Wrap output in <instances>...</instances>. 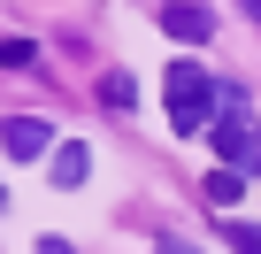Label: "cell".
<instances>
[{
  "label": "cell",
  "mask_w": 261,
  "mask_h": 254,
  "mask_svg": "<svg viewBox=\"0 0 261 254\" xmlns=\"http://www.w3.org/2000/svg\"><path fill=\"white\" fill-rule=\"evenodd\" d=\"M154 254H192V246L185 239H154Z\"/></svg>",
  "instance_id": "11"
},
{
  "label": "cell",
  "mask_w": 261,
  "mask_h": 254,
  "mask_svg": "<svg viewBox=\"0 0 261 254\" xmlns=\"http://www.w3.org/2000/svg\"><path fill=\"white\" fill-rule=\"evenodd\" d=\"M207 147H215V162H223V170L253 162V116H246V85H230V77H223V116L207 123Z\"/></svg>",
  "instance_id": "2"
},
{
  "label": "cell",
  "mask_w": 261,
  "mask_h": 254,
  "mask_svg": "<svg viewBox=\"0 0 261 254\" xmlns=\"http://www.w3.org/2000/svg\"><path fill=\"white\" fill-rule=\"evenodd\" d=\"M162 100H169V123H177V131H200V123L223 116V77H207L200 62H169L162 70Z\"/></svg>",
  "instance_id": "1"
},
{
  "label": "cell",
  "mask_w": 261,
  "mask_h": 254,
  "mask_svg": "<svg viewBox=\"0 0 261 254\" xmlns=\"http://www.w3.org/2000/svg\"><path fill=\"white\" fill-rule=\"evenodd\" d=\"M0 147H8V162H39V154L62 147V139H54L46 116H8V123H0Z\"/></svg>",
  "instance_id": "3"
},
{
  "label": "cell",
  "mask_w": 261,
  "mask_h": 254,
  "mask_svg": "<svg viewBox=\"0 0 261 254\" xmlns=\"http://www.w3.org/2000/svg\"><path fill=\"white\" fill-rule=\"evenodd\" d=\"M23 62H39L31 39H0V70H23Z\"/></svg>",
  "instance_id": "9"
},
{
  "label": "cell",
  "mask_w": 261,
  "mask_h": 254,
  "mask_svg": "<svg viewBox=\"0 0 261 254\" xmlns=\"http://www.w3.org/2000/svg\"><path fill=\"white\" fill-rule=\"evenodd\" d=\"M246 16H261V0H246Z\"/></svg>",
  "instance_id": "12"
},
{
  "label": "cell",
  "mask_w": 261,
  "mask_h": 254,
  "mask_svg": "<svg viewBox=\"0 0 261 254\" xmlns=\"http://www.w3.org/2000/svg\"><path fill=\"white\" fill-rule=\"evenodd\" d=\"M162 31L177 47H200V39H215V16L200 8V0H169V8H162Z\"/></svg>",
  "instance_id": "4"
},
{
  "label": "cell",
  "mask_w": 261,
  "mask_h": 254,
  "mask_svg": "<svg viewBox=\"0 0 261 254\" xmlns=\"http://www.w3.org/2000/svg\"><path fill=\"white\" fill-rule=\"evenodd\" d=\"M253 177H261V162H253Z\"/></svg>",
  "instance_id": "13"
},
{
  "label": "cell",
  "mask_w": 261,
  "mask_h": 254,
  "mask_svg": "<svg viewBox=\"0 0 261 254\" xmlns=\"http://www.w3.org/2000/svg\"><path fill=\"white\" fill-rule=\"evenodd\" d=\"M39 254H77V246L69 239H39Z\"/></svg>",
  "instance_id": "10"
},
{
  "label": "cell",
  "mask_w": 261,
  "mask_h": 254,
  "mask_svg": "<svg viewBox=\"0 0 261 254\" xmlns=\"http://www.w3.org/2000/svg\"><path fill=\"white\" fill-rule=\"evenodd\" d=\"M238 193H246V177H238V170H215V177H207V208H230Z\"/></svg>",
  "instance_id": "6"
},
{
  "label": "cell",
  "mask_w": 261,
  "mask_h": 254,
  "mask_svg": "<svg viewBox=\"0 0 261 254\" xmlns=\"http://www.w3.org/2000/svg\"><path fill=\"white\" fill-rule=\"evenodd\" d=\"M230 254H261V223H215Z\"/></svg>",
  "instance_id": "7"
},
{
  "label": "cell",
  "mask_w": 261,
  "mask_h": 254,
  "mask_svg": "<svg viewBox=\"0 0 261 254\" xmlns=\"http://www.w3.org/2000/svg\"><path fill=\"white\" fill-rule=\"evenodd\" d=\"M100 100H108V108H130V100H139V85H130L123 70H108V77H100Z\"/></svg>",
  "instance_id": "8"
},
{
  "label": "cell",
  "mask_w": 261,
  "mask_h": 254,
  "mask_svg": "<svg viewBox=\"0 0 261 254\" xmlns=\"http://www.w3.org/2000/svg\"><path fill=\"white\" fill-rule=\"evenodd\" d=\"M46 170H54V185H85V177H92V154H85V147H69V139H62V147H54V154H46Z\"/></svg>",
  "instance_id": "5"
}]
</instances>
